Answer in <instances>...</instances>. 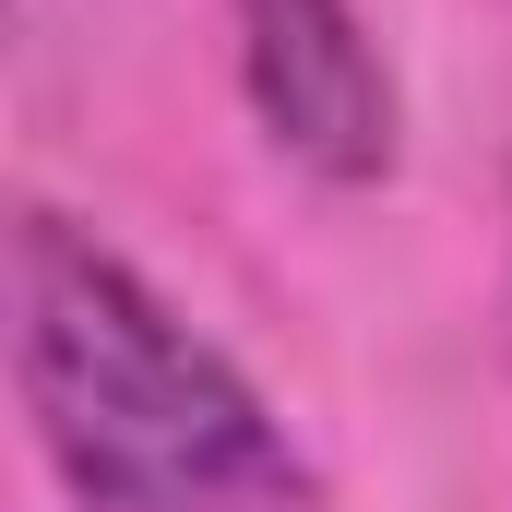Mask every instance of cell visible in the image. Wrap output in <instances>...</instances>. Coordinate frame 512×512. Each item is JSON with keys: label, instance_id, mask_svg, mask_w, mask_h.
Returning a JSON list of instances; mask_svg holds the SVG:
<instances>
[{"label": "cell", "instance_id": "6da1fadb", "mask_svg": "<svg viewBox=\"0 0 512 512\" xmlns=\"http://www.w3.org/2000/svg\"><path fill=\"white\" fill-rule=\"evenodd\" d=\"M12 393L72 512H322L286 417L48 203L12 227Z\"/></svg>", "mask_w": 512, "mask_h": 512}, {"label": "cell", "instance_id": "7a4b0ae2", "mask_svg": "<svg viewBox=\"0 0 512 512\" xmlns=\"http://www.w3.org/2000/svg\"><path fill=\"white\" fill-rule=\"evenodd\" d=\"M239 72H251L262 131L310 167V179H382L393 167V72L358 24V0H239Z\"/></svg>", "mask_w": 512, "mask_h": 512}]
</instances>
